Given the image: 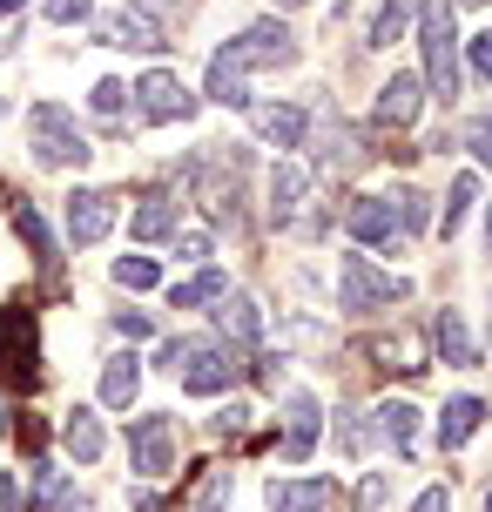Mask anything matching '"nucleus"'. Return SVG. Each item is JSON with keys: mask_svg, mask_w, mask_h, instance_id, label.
Wrapping results in <instances>:
<instances>
[{"mask_svg": "<svg viewBox=\"0 0 492 512\" xmlns=\"http://www.w3.org/2000/svg\"><path fill=\"white\" fill-rule=\"evenodd\" d=\"M230 486H236L230 472H209L203 492H196V512H230Z\"/></svg>", "mask_w": 492, "mask_h": 512, "instance_id": "c756f323", "label": "nucleus"}, {"mask_svg": "<svg viewBox=\"0 0 492 512\" xmlns=\"http://www.w3.org/2000/svg\"><path fill=\"white\" fill-rule=\"evenodd\" d=\"M472 203H479V176H452V189H445V209H439V236H459V223L472 216Z\"/></svg>", "mask_w": 492, "mask_h": 512, "instance_id": "a878e982", "label": "nucleus"}, {"mask_svg": "<svg viewBox=\"0 0 492 512\" xmlns=\"http://www.w3.org/2000/svg\"><path fill=\"white\" fill-rule=\"evenodd\" d=\"M277 7H304V0H277Z\"/></svg>", "mask_w": 492, "mask_h": 512, "instance_id": "37998d69", "label": "nucleus"}, {"mask_svg": "<svg viewBox=\"0 0 492 512\" xmlns=\"http://www.w3.org/2000/svg\"><path fill=\"white\" fill-rule=\"evenodd\" d=\"M418 41H425V95L432 102H459V7L452 0H425L418 7Z\"/></svg>", "mask_w": 492, "mask_h": 512, "instance_id": "f03ea898", "label": "nucleus"}, {"mask_svg": "<svg viewBox=\"0 0 492 512\" xmlns=\"http://www.w3.org/2000/svg\"><path fill=\"white\" fill-rule=\"evenodd\" d=\"M61 445H68V452H75L81 465H95L102 459V425H95V411H68V425H61Z\"/></svg>", "mask_w": 492, "mask_h": 512, "instance_id": "393cba45", "label": "nucleus"}, {"mask_svg": "<svg viewBox=\"0 0 492 512\" xmlns=\"http://www.w3.org/2000/svg\"><path fill=\"white\" fill-rule=\"evenodd\" d=\"M115 283H122V290H156L162 283L156 256H122V263H115Z\"/></svg>", "mask_w": 492, "mask_h": 512, "instance_id": "cd10ccee", "label": "nucleus"}, {"mask_svg": "<svg viewBox=\"0 0 492 512\" xmlns=\"http://www.w3.org/2000/svg\"><path fill=\"white\" fill-rule=\"evenodd\" d=\"M311 196V169H297V162H277L270 169V223H290L297 209Z\"/></svg>", "mask_w": 492, "mask_h": 512, "instance_id": "6ab92c4d", "label": "nucleus"}, {"mask_svg": "<svg viewBox=\"0 0 492 512\" xmlns=\"http://www.w3.org/2000/svg\"><path fill=\"white\" fill-rule=\"evenodd\" d=\"M21 7H27V0H0V21H7V14H21Z\"/></svg>", "mask_w": 492, "mask_h": 512, "instance_id": "a19ab883", "label": "nucleus"}, {"mask_svg": "<svg viewBox=\"0 0 492 512\" xmlns=\"http://www.w3.org/2000/svg\"><path fill=\"white\" fill-rule=\"evenodd\" d=\"M398 297H412V283L398 277V270H378L371 256H344L337 263V304L351 310H378V304H398Z\"/></svg>", "mask_w": 492, "mask_h": 512, "instance_id": "20e7f679", "label": "nucleus"}, {"mask_svg": "<svg viewBox=\"0 0 492 512\" xmlns=\"http://www.w3.org/2000/svg\"><path fill=\"white\" fill-rule=\"evenodd\" d=\"M27 142H34V162H41V169H81V162L95 155L88 135L75 128V115H68L61 102H34L27 108Z\"/></svg>", "mask_w": 492, "mask_h": 512, "instance_id": "7ed1b4c3", "label": "nucleus"}, {"mask_svg": "<svg viewBox=\"0 0 492 512\" xmlns=\"http://www.w3.org/2000/svg\"><path fill=\"white\" fill-rule=\"evenodd\" d=\"M14 216H21V230H27V243H34V256H41V263H54V243H48V230H41V216H34V203H21Z\"/></svg>", "mask_w": 492, "mask_h": 512, "instance_id": "2f4dec72", "label": "nucleus"}, {"mask_svg": "<svg viewBox=\"0 0 492 512\" xmlns=\"http://www.w3.org/2000/svg\"><path fill=\"white\" fill-rule=\"evenodd\" d=\"M216 324H223V337H230V344H257V337H263V310L250 304V297H223Z\"/></svg>", "mask_w": 492, "mask_h": 512, "instance_id": "b1692460", "label": "nucleus"}, {"mask_svg": "<svg viewBox=\"0 0 492 512\" xmlns=\"http://www.w3.org/2000/svg\"><path fill=\"white\" fill-rule=\"evenodd\" d=\"M472 75L492 81V34H479V41H472Z\"/></svg>", "mask_w": 492, "mask_h": 512, "instance_id": "c9c22d12", "label": "nucleus"}, {"mask_svg": "<svg viewBox=\"0 0 492 512\" xmlns=\"http://www.w3.org/2000/svg\"><path fill=\"white\" fill-rule=\"evenodd\" d=\"M162 364H169L182 378V391H196V398H216V391H230V384L243 378L230 337H169V344H162Z\"/></svg>", "mask_w": 492, "mask_h": 512, "instance_id": "f257e3e1", "label": "nucleus"}, {"mask_svg": "<svg viewBox=\"0 0 492 512\" xmlns=\"http://www.w3.org/2000/svg\"><path fill=\"white\" fill-rule=\"evenodd\" d=\"M317 418H324V405H317V391H284V459L304 465L317 452Z\"/></svg>", "mask_w": 492, "mask_h": 512, "instance_id": "1a4fd4ad", "label": "nucleus"}, {"mask_svg": "<svg viewBox=\"0 0 492 512\" xmlns=\"http://www.w3.org/2000/svg\"><path fill=\"white\" fill-rule=\"evenodd\" d=\"M405 21H412V0H385V7H378V21H371V41H364V48H391V41L405 34Z\"/></svg>", "mask_w": 492, "mask_h": 512, "instance_id": "bb28decb", "label": "nucleus"}, {"mask_svg": "<svg viewBox=\"0 0 492 512\" xmlns=\"http://www.w3.org/2000/svg\"><path fill=\"white\" fill-rule=\"evenodd\" d=\"M115 331H122V337H149V331H156V324H149L142 310H122V317H115Z\"/></svg>", "mask_w": 492, "mask_h": 512, "instance_id": "e433bc0d", "label": "nucleus"}, {"mask_svg": "<svg viewBox=\"0 0 492 512\" xmlns=\"http://www.w3.org/2000/svg\"><path fill=\"white\" fill-rule=\"evenodd\" d=\"M337 479H270V512H331Z\"/></svg>", "mask_w": 492, "mask_h": 512, "instance_id": "4468645a", "label": "nucleus"}, {"mask_svg": "<svg viewBox=\"0 0 492 512\" xmlns=\"http://www.w3.org/2000/svg\"><path fill=\"white\" fill-rule=\"evenodd\" d=\"M432 351H439V364H452V371H472V364H479V344H472V331H466L459 310H439V324H432Z\"/></svg>", "mask_w": 492, "mask_h": 512, "instance_id": "f3484780", "label": "nucleus"}, {"mask_svg": "<svg viewBox=\"0 0 492 512\" xmlns=\"http://www.w3.org/2000/svg\"><path fill=\"white\" fill-rule=\"evenodd\" d=\"M344 236L351 243H371V250H405V230H398V209H391V196H358V203L344 209Z\"/></svg>", "mask_w": 492, "mask_h": 512, "instance_id": "6e6552de", "label": "nucleus"}, {"mask_svg": "<svg viewBox=\"0 0 492 512\" xmlns=\"http://www.w3.org/2000/svg\"><path fill=\"white\" fill-rule=\"evenodd\" d=\"M412 512H452V486H425L412 499Z\"/></svg>", "mask_w": 492, "mask_h": 512, "instance_id": "f704fd0d", "label": "nucleus"}, {"mask_svg": "<svg viewBox=\"0 0 492 512\" xmlns=\"http://www.w3.org/2000/svg\"><path fill=\"white\" fill-rule=\"evenodd\" d=\"M0 438H7V398H0Z\"/></svg>", "mask_w": 492, "mask_h": 512, "instance_id": "79ce46f5", "label": "nucleus"}, {"mask_svg": "<svg viewBox=\"0 0 492 512\" xmlns=\"http://www.w3.org/2000/svg\"><path fill=\"white\" fill-rule=\"evenodd\" d=\"M486 512H492V492H486Z\"/></svg>", "mask_w": 492, "mask_h": 512, "instance_id": "49530a36", "label": "nucleus"}, {"mask_svg": "<svg viewBox=\"0 0 492 512\" xmlns=\"http://www.w3.org/2000/svg\"><path fill=\"white\" fill-rule=\"evenodd\" d=\"M243 418H250L243 405H223V411H216V432H223V438H236V432H243Z\"/></svg>", "mask_w": 492, "mask_h": 512, "instance_id": "4c0bfd02", "label": "nucleus"}, {"mask_svg": "<svg viewBox=\"0 0 492 512\" xmlns=\"http://www.w3.org/2000/svg\"><path fill=\"white\" fill-rule=\"evenodd\" d=\"M236 54H243V68H290L297 61V41H290L284 21H250L236 34Z\"/></svg>", "mask_w": 492, "mask_h": 512, "instance_id": "9d476101", "label": "nucleus"}, {"mask_svg": "<svg viewBox=\"0 0 492 512\" xmlns=\"http://www.w3.org/2000/svg\"><path fill=\"white\" fill-rule=\"evenodd\" d=\"M250 128H257L270 149H304L311 115H304V108H290V102H263V108H250Z\"/></svg>", "mask_w": 492, "mask_h": 512, "instance_id": "ddd939ff", "label": "nucleus"}, {"mask_svg": "<svg viewBox=\"0 0 492 512\" xmlns=\"http://www.w3.org/2000/svg\"><path fill=\"white\" fill-rule=\"evenodd\" d=\"M108 230H115V196H108V189H75V196H68V243L88 250V243H102Z\"/></svg>", "mask_w": 492, "mask_h": 512, "instance_id": "9b49d317", "label": "nucleus"}, {"mask_svg": "<svg viewBox=\"0 0 492 512\" xmlns=\"http://www.w3.org/2000/svg\"><path fill=\"white\" fill-rule=\"evenodd\" d=\"M135 14H176V0H135Z\"/></svg>", "mask_w": 492, "mask_h": 512, "instance_id": "ea45409f", "label": "nucleus"}, {"mask_svg": "<svg viewBox=\"0 0 492 512\" xmlns=\"http://www.w3.org/2000/svg\"><path fill=\"white\" fill-rule=\"evenodd\" d=\"M479 425H486V398H452V405L439 411V445H445V452H459V445H472Z\"/></svg>", "mask_w": 492, "mask_h": 512, "instance_id": "aec40b11", "label": "nucleus"}, {"mask_svg": "<svg viewBox=\"0 0 492 512\" xmlns=\"http://www.w3.org/2000/svg\"><path fill=\"white\" fill-rule=\"evenodd\" d=\"M129 465L142 479H169V465H176V425L162 411H149V418L129 425Z\"/></svg>", "mask_w": 492, "mask_h": 512, "instance_id": "0eeeda50", "label": "nucleus"}, {"mask_svg": "<svg viewBox=\"0 0 492 512\" xmlns=\"http://www.w3.org/2000/svg\"><path fill=\"white\" fill-rule=\"evenodd\" d=\"M223 297H230V277L223 270H196V277L169 283V304L176 310H203V304H223Z\"/></svg>", "mask_w": 492, "mask_h": 512, "instance_id": "4be33fe9", "label": "nucleus"}, {"mask_svg": "<svg viewBox=\"0 0 492 512\" xmlns=\"http://www.w3.org/2000/svg\"><path fill=\"white\" fill-rule=\"evenodd\" d=\"M486 243H492V216H486Z\"/></svg>", "mask_w": 492, "mask_h": 512, "instance_id": "a18cd8bd", "label": "nucleus"}, {"mask_svg": "<svg viewBox=\"0 0 492 512\" xmlns=\"http://www.w3.org/2000/svg\"><path fill=\"white\" fill-rule=\"evenodd\" d=\"M135 391H142V364H135L129 351H122V358H108V364H102V405H108V411H129Z\"/></svg>", "mask_w": 492, "mask_h": 512, "instance_id": "412c9836", "label": "nucleus"}, {"mask_svg": "<svg viewBox=\"0 0 492 512\" xmlns=\"http://www.w3.org/2000/svg\"><path fill=\"white\" fill-rule=\"evenodd\" d=\"M391 209H398V230H425V196H418V189H398Z\"/></svg>", "mask_w": 492, "mask_h": 512, "instance_id": "7c9ffc66", "label": "nucleus"}, {"mask_svg": "<svg viewBox=\"0 0 492 512\" xmlns=\"http://www.w3.org/2000/svg\"><path fill=\"white\" fill-rule=\"evenodd\" d=\"M176 256L182 263H203L209 256V230H176Z\"/></svg>", "mask_w": 492, "mask_h": 512, "instance_id": "72a5a7b5", "label": "nucleus"}, {"mask_svg": "<svg viewBox=\"0 0 492 512\" xmlns=\"http://www.w3.org/2000/svg\"><path fill=\"white\" fill-rule=\"evenodd\" d=\"M122 102H129V88H122V81H95V95H88V108H95L102 122H122Z\"/></svg>", "mask_w": 492, "mask_h": 512, "instance_id": "c85d7f7f", "label": "nucleus"}, {"mask_svg": "<svg viewBox=\"0 0 492 512\" xmlns=\"http://www.w3.org/2000/svg\"><path fill=\"white\" fill-rule=\"evenodd\" d=\"M371 438H385L391 452H412V445H418V405L385 398V405L371 411Z\"/></svg>", "mask_w": 492, "mask_h": 512, "instance_id": "a211bd4d", "label": "nucleus"}, {"mask_svg": "<svg viewBox=\"0 0 492 512\" xmlns=\"http://www.w3.org/2000/svg\"><path fill=\"white\" fill-rule=\"evenodd\" d=\"M466 7H492V0H466Z\"/></svg>", "mask_w": 492, "mask_h": 512, "instance_id": "c03bdc74", "label": "nucleus"}, {"mask_svg": "<svg viewBox=\"0 0 492 512\" xmlns=\"http://www.w3.org/2000/svg\"><path fill=\"white\" fill-rule=\"evenodd\" d=\"M129 236H135V243H162V236H176V203H169V196H149V203L129 216Z\"/></svg>", "mask_w": 492, "mask_h": 512, "instance_id": "5701e85b", "label": "nucleus"}, {"mask_svg": "<svg viewBox=\"0 0 492 512\" xmlns=\"http://www.w3.org/2000/svg\"><path fill=\"white\" fill-rule=\"evenodd\" d=\"M88 7H95V0H41V14H48L54 27H75V21H88Z\"/></svg>", "mask_w": 492, "mask_h": 512, "instance_id": "473e14b6", "label": "nucleus"}, {"mask_svg": "<svg viewBox=\"0 0 492 512\" xmlns=\"http://www.w3.org/2000/svg\"><path fill=\"white\" fill-rule=\"evenodd\" d=\"M0 378L34 384L41 378V344H34V310H0Z\"/></svg>", "mask_w": 492, "mask_h": 512, "instance_id": "39448f33", "label": "nucleus"}, {"mask_svg": "<svg viewBox=\"0 0 492 512\" xmlns=\"http://www.w3.org/2000/svg\"><path fill=\"white\" fill-rule=\"evenodd\" d=\"M102 48H135V54H162L169 41H162V27L149 21V14H135V7H122V14H108L102 21Z\"/></svg>", "mask_w": 492, "mask_h": 512, "instance_id": "2eb2a0df", "label": "nucleus"}, {"mask_svg": "<svg viewBox=\"0 0 492 512\" xmlns=\"http://www.w3.org/2000/svg\"><path fill=\"white\" fill-rule=\"evenodd\" d=\"M472 155H479V162L492 169V122H479V128H472Z\"/></svg>", "mask_w": 492, "mask_h": 512, "instance_id": "58836bf2", "label": "nucleus"}, {"mask_svg": "<svg viewBox=\"0 0 492 512\" xmlns=\"http://www.w3.org/2000/svg\"><path fill=\"white\" fill-rule=\"evenodd\" d=\"M209 102H223V108H250V68H243L236 41H223V48L209 54Z\"/></svg>", "mask_w": 492, "mask_h": 512, "instance_id": "f8f14e48", "label": "nucleus"}, {"mask_svg": "<svg viewBox=\"0 0 492 512\" xmlns=\"http://www.w3.org/2000/svg\"><path fill=\"white\" fill-rule=\"evenodd\" d=\"M418 108H425V81L398 68V75L378 88V122H385V128H412V122H418Z\"/></svg>", "mask_w": 492, "mask_h": 512, "instance_id": "dca6fc26", "label": "nucleus"}, {"mask_svg": "<svg viewBox=\"0 0 492 512\" xmlns=\"http://www.w3.org/2000/svg\"><path fill=\"white\" fill-rule=\"evenodd\" d=\"M129 95H135V115H142V122H189V115H196V95H189L182 75H169V68H149Z\"/></svg>", "mask_w": 492, "mask_h": 512, "instance_id": "423d86ee", "label": "nucleus"}]
</instances>
